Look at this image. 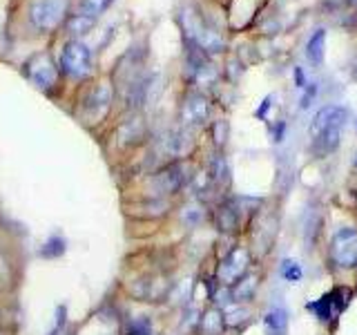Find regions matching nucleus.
<instances>
[{
    "instance_id": "1",
    "label": "nucleus",
    "mask_w": 357,
    "mask_h": 335,
    "mask_svg": "<svg viewBox=\"0 0 357 335\" xmlns=\"http://www.w3.org/2000/svg\"><path fill=\"white\" fill-rule=\"evenodd\" d=\"M67 0H33L29 7L31 25L40 31H52L61 25L67 16Z\"/></svg>"
},
{
    "instance_id": "2",
    "label": "nucleus",
    "mask_w": 357,
    "mask_h": 335,
    "mask_svg": "<svg viewBox=\"0 0 357 335\" xmlns=\"http://www.w3.org/2000/svg\"><path fill=\"white\" fill-rule=\"evenodd\" d=\"M61 70L67 76L76 78V81L87 78L89 74H92V52H89L83 43L70 40L61 54Z\"/></svg>"
},
{
    "instance_id": "3",
    "label": "nucleus",
    "mask_w": 357,
    "mask_h": 335,
    "mask_svg": "<svg viewBox=\"0 0 357 335\" xmlns=\"http://www.w3.org/2000/svg\"><path fill=\"white\" fill-rule=\"evenodd\" d=\"M331 260L340 268H357V228H337L331 239Z\"/></svg>"
},
{
    "instance_id": "4",
    "label": "nucleus",
    "mask_w": 357,
    "mask_h": 335,
    "mask_svg": "<svg viewBox=\"0 0 357 335\" xmlns=\"http://www.w3.org/2000/svg\"><path fill=\"white\" fill-rule=\"evenodd\" d=\"M248 271H250V253H248V248H243V246H237V248H232L219 262L217 279H219L221 286L230 288V286L237 284Z\"/></svg>"
},
{
    "instance_id": "5",
    "label": "nucleus",
    "mask_w": 357,
    "mask_h": 335,
    "mask_svg": "<svg viewBox=\"0 0 357 335\" xmlns=\"http://www.w3.org/2000/svg\"><path fill=\"white\" fill-rule=\"evenodd\" d=\"M349 302H351V290L337 286V288H333L331 293L321 295V297L315 299V302H310V304H308L306 308H308L317 320H321V322H331V320H335L337 315H342L344 308L349 306Z\"/></svg>"
},
{
    "instance_id": "6",
    "label": "nucleus",
    "mask_w": 357,
    "mask_h": 335,
    "mask_svg": "<svg viewBox=\"0 0 357 335\" xmlns=\"http://www.w3.org/2000/svg\"><path fill=\"white\" fill-rule=\"evenodd\" d=\"M22 72L29 81L43 92H50L56 85V65L50 59V54H33L31 59L22 65Z\"/></svg>"
},
{
    "instance_id": "7",
    "label": "nucleus",
    "mask_w": 357,
    "mask_h": 335,
    "mask_svg": "<svg viewBox=\"0 0 357 335\" xmlns=\"http://www.w3.org/2000/svg\"><path fill=\"white\" fill-rule=\"evenodd\" d=\"M185 29H188L190 43H195L197 47H201L206 54L221 52V47H223L221 36L212 27H208L197 14H185Z\"/></svg>"
},
{
    "instance_id": "8",
    "label": "nucleus",
    "mask_w": 357,
    "mask_h": 335,
    "mask_svg": "<svg viewBox=\"0 0 357 335\" xmlns=\"http://www.w3.org/2000/svg\"><path fill=\"white\" fill-rule=\"evenodd\" d=\"M208 117H210V100L204 94L192 92L183 98V105H181L183 126H190V128L206 126Z\"/></svg>"
},
{
    "instance_id": "9",
    "label": "nucleus",
    "mask_w": 357,
    "mask_h": 335,
    "mask_svg": "<svg viewBox=\"0 0 357 335\" xmlns=\"http://www.w3.org/2000/svg\"><path fill=\"white\" fill-rule=\"evenodd\" d=\"M185 184H188L185 165L178 161L165 165L161 172L154 174V188H156V193H161V195H174Z\"/></svg>"
},
{
    "instance_id": "10",
    "label": "nucleus",
    "mask_w": 357,
    "mask_h": 335,
    "mask_svg": "<svg viewBox=\"0 0 357 335\" xmlns=\"http://www.w3.org/2000/svg\"><path fill=\"white\" fill-rule=\"evenodd\" d=\"M346 121H349V110L346 107L342 105L321 107L310 123V137H315V134H321V132H331V130H342Z\"/></svg>"
},
{
    "instance_id": "11",
    "label": "nucleus",
    "mask_w": 357,
    "mask_h": 335,
    "mask_svg": "<svg viewBox=\"0 0 357 335\" xmlns=\"http://www.w3.org/2000/svg\"><path fill=\"white\" fill-rule=\"evenodd\" d=\"M167 290H170V282L163 277H143L132 286V295L143 302H161L165 299Z\"/></svg>"
},
{
    "instance_id": "12",
    "label": "nucleus",
    "mask_w": 357,
    "mask_h": 335,
    "mask_svg": "<svg viewBox=\"0 0 357 335\" xmlns=\"http://www.w3.org/2000/svg\"><path fill=\"white\" fill-rule=\"evenodd\" d=\"M112 85L107 83H100L96 85L92 92H89V96L85 98V112H87V117L89 119H98V117H103L105 112L109 110V103H112Z\"/></svg>"
},
{
    "instance_id": "13",
    "label": "nucleus",
    "mask_w": 357,
    "mask_h": 335,
    "mask_svg": "<svg viewBox=\"0 0 357 335\" xmlns=\"http://www.w3.org/2000/svg\"><path fill=\"white\" fill-rule=\"evenodd\" d=\"M340 137H342V130H331V132H321V134H315V137H310V154H315L317 159L333 154L340 148Z\"/></svg>"
},
{
    "instance_id": "14",
    "label": "nucleus",
    "mask_w": 357,
    "mask_h": 335,
    "mask_svg": "<svg viewBox=\"0 0 357 335\" xmlns=\"http://www.w3.org/2000/svg\"><path fill=\"white\" fill-rule=\"evenodd\" d=\"M226 320H223V311L221 308H208L204 311V315L199 318V333L201 335H221L226 331Z\"/></svg>"
},
{
    "instance_id": "15",
    "label": "nucleus",
    "mask_w": 357,
    "mask_h": 335,
    "mask_svg": "<svg viewBox=\"0 0 357 335\" xmlns=\"http://www.w3.org/2000/svg\"><path fill=\"white\" fill-rule=\"evenodd\" d=\"M257 277L255 273H245L237 284L230 286V297L234 304H243V302H250L257 293V286H259V282H257Z\"/></svg>"
},
{
    "instance_id": "16",
    "label": "nucleus",
    "mask_w": 357,
    "mask_h": 335,
    "mask_svg": "<svg viewBox=\"0 0 357 335\" xmlns=\"http://www.w3.org/2000/svg\"><path fill=\"white\" fill-rule=\"evenodd\" d=\"M239 208H234L232 204H223L215 212V223L221 232H234L239 228Z\"/></svg>"
},
{
    "instance_id": "17",
    "label": "nucleus",
    "mask_w": 357,
    "mask_h": 335,
    "mask_svg": "<svg viewBox=\"0 0 357 335\" xmlns=\"http://www.w3.org/2000/svg\"><path fill=\"white\" fill-rule=\"evenodd\" d=\"M264 324L271 335H286L288 333V311L284 306H273L266 313Z\"/></svg>"
},
{
    "instance_id": "18",
    "label": "nucleus",
    "mask_w": 357,
    "mask_h": 335,
    "mask_svg": "<svg viewBox=\"0 0 357 335\" xmlns=\"http://www.w3.org/2000/svg\"><path fill=\"white\" fill-rule=\"evenodd\" d=\"M324 52H326V29H315L306 43V59L312 65H321Z\"/></svg>"
},
{
    "instance_id": "19",
    "label": "nucleus",
    "mask_w": 357,
    "mask_h": 335,
    "mask_svg": "<svg viewBox=\"0 0 357 335\" xmlns=\"http://www.w3.org/2000/svg\"><path fill=\"white\" fill-rule=\"evenodd\" d=\"M94 22H96V18H92V16H85V14H72L70 16V20H67V31L72 34V36H83V34H87L89 29L94 27Z\"/></svg>"
},
{
    "instance_id": "20",
    "label": "nucleus",
    "mask_w": 357,
    "mask_h": 335,
    "mask_svg": "<svg viewBox=\"0 0 357 335\" xmlns=\"http://www.w3.org/2000/svg\"><path fill=\"white\" fill-rule=\"evenodd\" d=\"M119 139L123 143H139L143 139V123L141 119H132L128 123H123L119 130Z\"/></svg>"
},
{
    "instance_id": "21",
    "label": "nucleus",
    "mask_w": 357,
    "mask_h": 335,
    "mask_svg": "<svg viewBox=\"0 0 357 335\" xmlns=\"http://www.w3.org/2000/svg\"><path fill=\"white\" fill-rule=\"evenodd\" d=\"M228 163H226V159H223L221 154H217L215 159H212V163H210V179L215 184H219V186H223V184H228Z\"/></svg>"
},
{
    "instance_id": "22",
    "label": "nucleus",
    "mask_w": 357,
    "mask_h": 335,
    "mask_svg": "<svg viewBox=\"0 0 357 335\" xmlns=\"http://www.w3.org/2000/svg\"><path fill=\"white\" fill-rule=\"evenodd\" d=\"M65 253V239L59 237V234H54V237L47 239V244L40 248V255L47 257V260H56V257H61Z\"/></svg>"
},
{
    "instance_id": "23",
    "label": "nucleus",
    "mask_w": 357,
    "mask_h": 335,
    "mask_svg": "<svg viewBox=\"0 0 357 335\" xmlns=\"http://www.w3.org/2000/svg\"><path fill=\"white\" fill-rule=\"evenodd\" d=\"M112 3H114V0H83V3H81V14L96 18V16L103 14V11H107V7Z\"/></svg>"
},
{
    "instance_id": "24",
    "label": "nucleus",
    "mask_w": 357,
    "mask_h": 335,
    "mask_svg": "<svg viewBox=\"0 0 357 335\" xmlns=\"http://www.w3.org/2000/svg\"><path fill=\"white\" fill-rule=\"evenodd\" d=\"M282 277L288 282H299L301 279V266L293 260H284L282 262Z\"/></svg>"
},
{
    "instance_id": "25",
    "label": "nucleus",
    "mask_w": 357,
    "mask_h": 335,
    "mask_svg": "<svg viewBox=\"0 0 357 335\" xmlns=\"http://www.w3.org/2000/svg\"><path fill=\"white\" fill-rule=\"evenodd\" d=\"M128 335H152L150 320H148V318H139V320L130 322V327H128Z\"/></svg>"
},
{
    "instance_id": "26",
    "label": "nucleus",
    "mask_w": 357,
    "mask_h": 335,
    "mask_svg": "<svg viewBox=\"0 0 357 335\" xmlns=\"http://www.w3.org/2000/svg\"><path fill=\"white\" fill-rule=\"evenodd\" d=\"M315 96H317V83H310V85H306V92H304V96H301V100H299V107H301V110L310 107L312 98H315Z\"/></svg>"
},
{
    "instance_id": "27",
    "label": "nucleus",
    "mask_w": 357,
    "mask_h": 335,
    "mask_svg": "<svg viewBox=\"0 0 357 335\" xmlns=\"http://www.w3.org/2000/svg\"><path fill=\"white\" fill-rule=\"evenodd\" d=\"M65 322H67V308H65V306H59V311H56V327H54L52 335H56L59 331H63Z\"/></svg>"
},
{
    "instance_id": "28",
    "label": "nucleus",
    "mask_w": 357,
    "mask_h": 335,
    "mask_svg": "<svg viewBox=\"0 0 357 335\" xmlns=\"http://www.w3.org/2000/svg\"><path fill=\"white\" fill-rule=\"evenodd\" d=\"M271 107H273V96H266V98L261 100V105L255 110V117L264 121V119H266V114H268V110H271Z\"/></svg>"
},
{
    "instance_id": "29",
    "label": "nucleus",
    "mask_w": 357,
    "mask_h": 335,
    "mask_svg": "<svg viewBox=\"0 0 357 335\" xmlns=\"http://www.w3.org/2000/svg\"><path fill=\"white\" fill-rule=\"evenodd\" d=\"M293 76H295V85H297L299 89L308 85V83H306V76H304V70H301V67H295Z\"/></svg>"
},
{
    "instance_id": "30",
    "label": "nucleus",
    "mask_w": 357,
    "mask_h": 335,
    "mask_svg": "<svg viewBox=\"0 0 357 335\" xmlns=\"http://www.w3.org/2000/svg\"><path fill=\"white\" fill-rule=\"evenodd\" d=\"M284 130H286V123H284V121H279L277 126H275V132H273V141H275V143H279V141L284 139Z\"/></svg>"
}]
</instances>
